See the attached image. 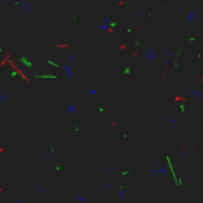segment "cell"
Instances as JSON below:
<instances>
[]
</instances>
